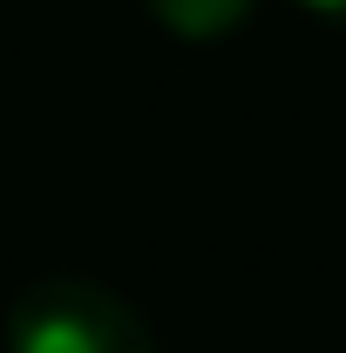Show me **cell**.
Returning a JSON list of instances; mask_svg holds the SVG:
<instances>
[{
	"label": "cell",
	"instance_id": "cell-2",
	"mask_svg": "<svg viewBox=\"0 0 346 353\" xmlns=\"http://www.w3.org/2000/svg\"><path fill=\"white\" fill-rule=\"evenodd\" d=\"M143 7L156 14V28H170L183 41H217V34L245 28L258 0H143Z\"/></svg>",
	"mask_w": 346,
	"mask_h": 353
},
{
	"label": "cell",
	"instance_id": "cell-1",
	"mask_svg": "<svg viewBox=\"0 0 346 353\" xmlns=\"http://www.w3.org/2000/svg\"><path fill=\"white\" fill-rule=\"evenodd\" d=\"M7 353H163L150 319L88 272H48L7 299Z\"/></svg>",
	"mask_w": 346,
	"mask_h": 353
},
{
	"label": "cell",
	"instance_id": "cell-3",
	"mask_svg": "<svg viewBox=\"0 0 346 353\" xmlns=\"http://www.w3.org/2000/svg\"><path fill=\"white\" fill-rule=\"evenodd\" d=\"M305 7H312V14H326V21H340V28H346V0H305Z\"/></svg>",
	"mask_w": 346,
	"mask_h": 353
}]
</instances>
